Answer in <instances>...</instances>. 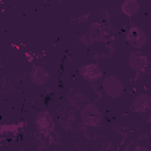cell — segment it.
Listing matches in <instances>:
<instances>
[{
	"label": "cell",
	"mask_w": 151,
	"mask_h": 151,
	"mask_svg": "<svg viewBox=\"0 0 151 151\" xmlns=\"http://www.w3.org/2000/svg\"><path fill=\"white\" fill-rule=\"evenodd\" d=\"M79 72L83 76V78H85L88 81H97L103 76V72L97 64H86L80 67Z\"/></svg>",
	"instance_id": "6"
},
{
	"label": "cell",
	"mask_w": 151,
	"mask_h": 151,
	"mask_svg": "<svg viewBox=\"0 0 151 151\" xmlns=\"http://www.w3.org/2000/svg\"><path fill=\"white\" fill-rule=\"evenodd\" d=\"M34 123H35L37 129L40 132H44V133L50 132L53 129V126H54L53 117L51 116V113L48 111H41V112H39L35 116Z\"/></svg>",
	"instance_id": "4"
},
{
	"label": "cell",
	"mask_w": 151,
	"mask_h": 151,
	"mask_svg": "<svg viewBox=\"0 0 151 151\" xmlns=\"http://www.w3.org/2000/svg\"><path fill=\"white\" fill-rule=\"evenodd\" d=\"M126 41L131 47L136 50H140L146 45L147 35L143 28L138 26H131L126 32Z\"/></svg>",
	"instance_id": "2"
},
{
	"label": "cell",
	"mask_w": 151,
	"mask_h": 151,
	"mask_svg": "<svg viewBox=\"0 0 151 151\" xmlns=\"http://www.w3.org/2000/svg\"><path fill=\"white\" fill-rule=\"evenodd\" d=\"M103 90L110 98H118L124 92L123 83L116 76H107L103 81Z\"/></svg>",
	"instance_id": "3"
},
{
	"label": "cell",
	"mask_w": 151,
	"mask_h": 151,
	"mask_svg": "<svg viewBox=\"0 0 151 151\" xmlns=\"http://www.w3.org/2000/svg\"><path fill=\"white\" fill-rule=\"evenodd\" d=\"M80 118L85 125L91 127L98 126L103 122V114L94 104L85 105L80 111Z\"/></svg>",
	"instance_id": "1"
},
{
	"label": "cell",
	"mask_w": 151,
	"mask_h": 151,
	"mask_svg": "<svg viewBox=\"0 0 151 151\" xmlns=\"http://www.w3.org/2000/svg\"><path fill=\"white\" fill-rule=\"evenodd\" d=\"M140 9V5L137 0H124L120 5V11L126 17H134Z\"/></svg>",
	"instance_id": "9"
},
{
	"label": "cell",
	"mask_w": 151,
	"mask_h": 151,
	"mask_svg": "<svg viewBox=\"0 0 151 151\" xmlns=\"http://www.w3.org/2000/svg\"><path fill=\"white\" fill-rule=\"evenodd\" d=\"M129 66L133 71H142L147 66V58L139 51H133L129 57Z\"/></svg>",
	"instance_id": "8"
},
{
	"label": "cell",
	"mask_w": 151,
	"mask_h": 151,
	"mask_svg": "<svg viewBox=\"0 0 151 151\" xmlns=\"http://www.w3.org/2000/svg\"><path fill=\"white\" fill-rule=\"evenodd\" d=\"M131 110L137 113H146L151 110V97L146 93L138 94L131 104Z\"/></svg>",
	"instance_id": "5"
},
{
	"label": "cell",
	"mask_w": 151,
	"mask_h": 151,
	"mask_svg": "<svg viewBox=\"0 0 151 151\" xmlns=\"http://www.w3.org/2000/svg\"><path fill=\"white\" fill-rule=\"evenodd\" d=\"M29 80L38 86L45 85L50 80V73L42 66H35L29 72Z\"/></svg>",
	"instance_id": "7"
}]
</instances>
